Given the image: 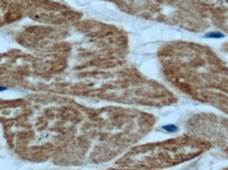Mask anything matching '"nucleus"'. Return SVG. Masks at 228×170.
<instances>
[{"label":"nucleus","mask_w":228,"mask_h":170,"mask_svg":"<svg viewBox=\"0 0 228 170\" xmlns=\"http://www.w3.org/2000/svg\"><path fill=\"white\" fill-rule=\"evenodd\" d=\"M162 130L163 131L166 132L168 133H176L179 131V126L174 124H165L163 126L161 127Z\"/></svg>","instance_id":"nucleus-1"},{"label":"nucleus","mask_w":228,"mask_h":170,"mask_svg":"<svg viewBox=\"0 0 228 170\" xmlns=\"http://www.w3.org/2000/svg\"><path fill=\"white\" fill-rule=\"evenodd\" d=\"M225 37V35L220 31H210L204 35L203 37L207 39H222Z\"/></svg>","instance_id":"nucleus-2"},{"label":"nucleus","mask_w":228,"mask_h":170,"mask_svg":"<svg viewBox=\"0 0 228 170\" xmlns=\"http://www.w3.org/2000/svg\"><path fill=\"white\" fill-rule=\"evenodd\" d=\"M6 90H7V87L0 86V92H3V91H6Z\"/></svg>","instance_id":"nucleus-3"}]
</instances>
